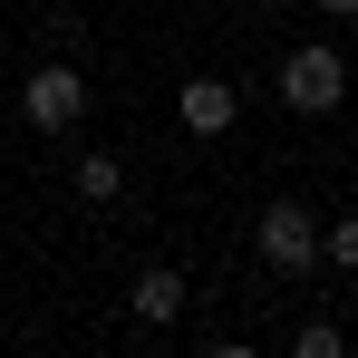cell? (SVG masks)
Instances as JSON below:
<instances>
[{"label":"cell","mask_w":358,"mask_h":358,"mask_svg":"<svg viewBox=\"0 0 358 358\" xmlns=\"http://www.w3.org/2000/svg\"><path fill=\"white\" fill-rule=\"evenodd\" d=\"M339 97H349V59H339V49H320V39H310V49H291V59H281V107L329 117Z\"/></svg>","instance_id":"1"},{"label":"cell","mask_w":358,"mask_h":358,"mask_svg":"<svg viewBox=\"0 0 358 358\" xmlns=\"http://www.w3.org/2000/svg\"><path fill=\"white\" fill-rule=\"evenodd\" d=\"M20 117H29V126H49V136H68V126L87 117V78H78L68 59L29 68V87H20Z\"/></svg>","instance_id":"2"},{"label":"cell","mask_w":358,"mask_h":358,"mask_svg":"<svg viewBox=\"0 0 358 358\" xmlns=\"http://www.w3.org/2000/svg\"><path fill=\"white\" fill-rule=\"evenodd\" d=\"M252 242H262V262H271L281 281H310V271H320V223H310L300 203H271Z\"/></svg>","instance_id":"3"},{"label":"cell","mask_w":358,"mask_h":358,"mask_svg":"<svg viewBox=\"0 0 358 358\" xmlns=\"http://www.w3.org/2000/svg\"><path fill=\"white\" fill-rule=\"evenodd\" d=\"M184 126H194V136H223V126H233V87H223V78H184Z\"/></svg>","instance_id":"4"},{"label":"cell","mask_w":358,"mask_h":358,"mask_svg":"<svg viewBox=\"0 0 358 358\" xmlns=\"http://www.w3.org/2000/svg\"><path fill=\"white\" fill-rule=\"evenodd\" d=\"M136 320H155V329L184 320V271H145V281H136Z\"/></svg>","instance_id":"5"},{"label":"cell","mask_w":358,"mask_h":358,"mask_svg":"<svg viewBox=\"0 0 358 358\" xmlns=\"http://www.w3.org/2000/svg\"><path fill=\"white\" fill-rule=\"evenodd\" d=\"M78 194H87V203H117V194H126V165H117V155H78Z\"/></svg>","instance_id":"6"},{"label":"cell","mask_w":358,"mask_h":358,"mask_svg":"<svg viewBox=\"0 0 358 358\" xmlns=\"http://www.w3.org/2000/svg\"><path fill=\"white\" fill-rule=\"evenodd\" d=\"M320 262H339V271H358V213H339V223L320 233Z\"/></svg>","instance_id":"7"},{"label":"cell","mask_w":358,"mask_h":358,"mask_svg":"<svg viewBox=\"0 0 358 358\" xmlns=\"http://www.w3.org/2000/svg\"><path fill=\"white\" fill-rule=\"evenodd\" d=\"M291 349H300V358H339V349H349V339H339L329 320H300V329H291Z\"/></svg>","instance_id":"8"},{"label":"cell","mask_w":358,"mask_h":358,"mask_svg":"<svg viewBox=\"0 0 358 358\" xmlns=\"http://www.w3.org/2000/svg\"><path fill=\"white\" fill-rule=\"evenodd\" d=\"M320 10H329V20H358V0H320Z\"/></svg>","instance_id":"9"}]
</instances>
